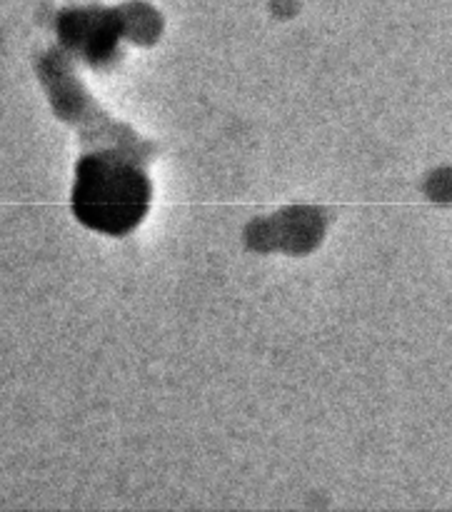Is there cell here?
I'll use <instances>...</instances> for the list:
<instances>
[{
	"mask_svg": "<svg viewBox=\"0 0 452 512\" xmlns=\"http://www.w3.org/2000/svg\"><path fill=\"white\" fill-rule=\"evenodd\" d=\"M73 205L90 228L123 233L145 213L148 183L118 160L85 158L78 168Z\"/></svg>",
	"mask_w": 452,
	"mask_h": 512,
	"instance_id": "cell-1",
	"label": "cell"
}]
</instances>
